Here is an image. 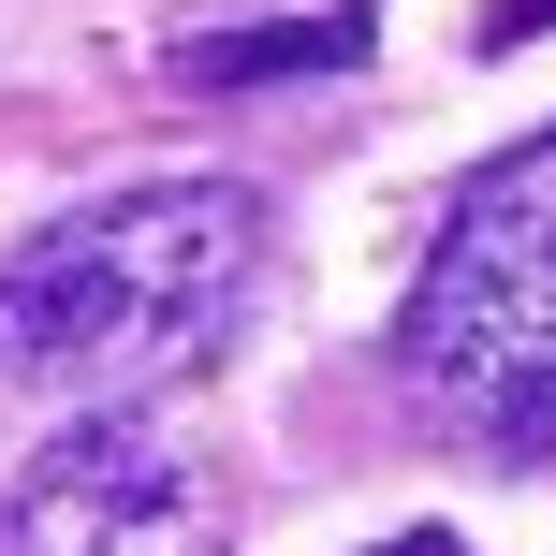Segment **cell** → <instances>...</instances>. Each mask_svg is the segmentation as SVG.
<instances>
[{
  "label": "cell",
  "mask_w": 556,
  "mask_h": 556,
  "mask_svg": "<svg viewBox=\"0 0 556 556\" xmlns=\"http://www.w3.org/2000/svg\"><path fill=\"white\" fill-rule=\"evenodd\" d=\"M366 45H381V29H366V0H323V15H250V29H191V45H176L162 74L220 103V88H307V74H366Z\"/></svg>",
  "instance_id": "4"
},
{
  "label": "cell",
  "mask_w": 556,
  "mask_h": 556,
  "mask_svg": "<svg viewBox=\"0 0 556 556\" xmlns=\"http://www.w3.org/2000/svg\"><path fill=\"white\" fill-rule=\"evenodd\" d=\"M528 29H556V0H498V15H483V59H498V45H528Z\"/></svg>",
  "instance_id": "5"
},
{
  "label": "cell",
  "mask_w": 556,
  "mask_h": 556,
  "mask_svg": "<svg viewBox=\"0 0 556 556\" xmlns=\"http://www.w3.org/2000/svg\"><path fill=\"white\" fill-rule=\"evenodd\" d=\"M250 264H264V205L235 176L103 191L0 250V381L59 395V410H147L220 366Z\"/></svg>",
  "instance_id": "1"
},
{
  "label": "cell",
  "mask_w": 556,
  "mask_h": 556,
  "mask_svg": "<svg viewBox=\"0 0 556 556\" xmlns=\"http://www.w3.org/2000/svg\"><path fill=\"white\" fill-rule=\"evenodd\" d=\"M395 381L454 454L556 469V132L469 176L395 323Z\"/></svg>",
  "instance_id": "2"
},
{
  "label": "cell",
  "mask_w": 556,
  "mask_h": 556,
  "mask_svg": "<svg viewBox=\"0 0 556 556\" xmlns=\"http://www.w3.org/2000/svg\"><path fill=\"white\" fill-rule=\"evenodd\" d=\"M366 556H469L454 528H395V542H366Z\"/></svg>",
  "instance_id": "6"
},
{
  "label": "cell",
  "mask_w": 556,
  "mask_h": 556,
  "mask_svg": "<svg viewBox=\"0 0 556 556\" xmlns=\"http://www.w3.org/2000/svg\"><path fill=\"white\" fill-rule=\"evenodd\" d=\"M235 469L147 410H88L0 483V556H220Z\"/></svg>",
  "instance_id": "3"
}]
</instances>
